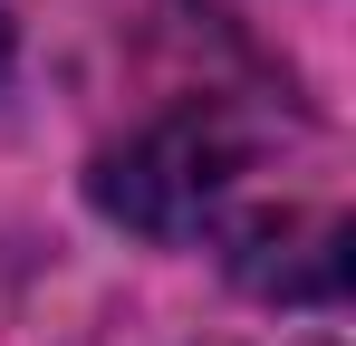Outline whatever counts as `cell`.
I'll list each match as a JSON object with an SVG mask.
<instances>
[{
	"mask_svg": "<svg viewBox=\"0 0 356 346\" xmlns=\"http://www.w3.org/2000/svg\"><path fill=\"white\" fill-rule=\"evenodd\" d=\"M222 183H232V145L202 115H174V125L135 135V145H116L97 164V202L135 231H193L222 202Z\"/></svg>",
	"mask_w": 356,
	"mask_h": 346,
	"instance_id": "6da1fadb",
	"label": "cell"
}]
</instances>
